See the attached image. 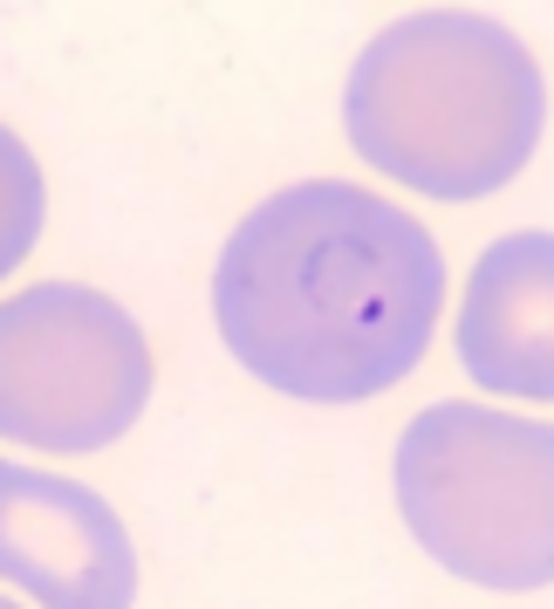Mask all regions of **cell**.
Returning <instances> with one entry per match:
<instances>
[{
  "mask_svg": "<svg viewBox=\"0 0 554 609\" xmlns=\"http://www.w3.org/2000/svg\"><path fill=\"white\" fill-rule=\"evenodd\" d=\"M445 308V254L349 179H301L226 233L213 322L247 377L301 404H363L418 371Z\"/></svg>",
  "mask_w": 554,
  "mask_h": 609,
  "instance_id": "1",
  "label": "cell"
},
{
  "mask_svg": "<svg viewBox=\"0 0 554 609\" xmlns=\"http://www.w3.org/2000/svg\"><path fill=\"white\" fill-rule=\"evenodd\" d=\"M398 514L445 576L527 596L554 582V425L493 404H431L390 459Z\"/></svg>",
  "mask_w": 554,
  "mask_h": 609,
  "instance_id": "3",
  "label": "cell"
},
{
  "mask_svg": "<svg viewBox=\"0 0 554 609\" xmlns=\"http://www.w3.org/2000/svg\"><path fill=\"white\" fill-rule=\"evenodd\" d=\"M459 363L493 397L554 404V233L527 226L480 254L459 302Z\"/></svg>",
  "mask_w": 554,
  "mask_h": 609,
  "instance_id": "6",
  "label": "cell"
},
{
  "mask_svg": "<svg viewBox=\"0 0 554 609\" xmlns=\"http://www.w3.org/2000/svg\"><path fill=\"white\" fill-rule=\"evenodd\" d=\"M342 131L363 165L424 199H486L527 172L547 131V83L506 21L424 8L356 55Z\"/></svg>",
  "mask_w": 554,
  "mask_h": 609,
  "instance_id": "2",
  "label": "cell"
},
{
  "mask_svg": "<svg viewBox=\"0 0 554 609\" xmlns=\"http://www.w3.org/2000/svg\"><path fill=\"white\" fill-rule=\"evenodd\" d=\"M0 582L34 602L110 609L137 596V555L116 507L83 479L0 459Z\"/></svg>",
  "mask_w": 554,
  "mask_h": 609,
  "instance_id": "5",
  "label": "cell"
},
{
  "mask_svg": "<svg viewBox=\"0 0 554 609\" xmlns=\"http://www.w3.org/2000/svg\"><path fill=\"white\" fill-rule=\"evenodd\" d=\"M151 397V343L124 302L83 281H34L0 302V438L103 453Z\"/></svg>",
  "mask_w": 554,
  "mask_h": 609,
  "instance_id": "4",
  "label": "cell"
},
{
  "mask_svg": "<svg viewBox=\"0 0 554 609\" xmlns=\"http://www.w3.org/2000/svg\"><path fill=\"white\" fill-rule=\"evenodd\" d=\"M42 165H34V151L0 124V274H14L28 261V247L42 240Z\"/></svg>",
  "mask_w": 554,
  "mask_h": 609,
  "instance_id": "7",
  "label": "cell"
}]
</instances>
